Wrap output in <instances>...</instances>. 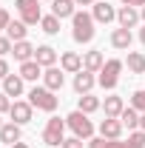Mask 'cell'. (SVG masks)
Segmentation results:
<instances>
[{
	"label": "cell",
	"mask_w": 145,
	"mask_h": 148,
	"mask_svg": "<svg viewBox=\"0 0 145 148\" xmlns=\"http://www.w3.org/2000/svg\"><path fill=\"white\" fill-rule=\"evenodd\" d=\"M94 17H91L88 12H74V17H71V37H74V43H91L94 40Z\"/></svg>",
	"instance_id": "cell-1"
},
{
	"label": "cell",
	"mask_w": 145,
	"mask_h": 148,
	"mask_svg": "<svg viewBox=\"0 0 145 148\" xmlns=\"http://www.w3.org/2000/svg\"><path fill=\"white\" fill-rule=\"evenodd\" d=\"M29 103H31L37 111L54 114V111H57V103H60V100L54 97V91H51V88H46V86H34V88L29 91Z\"/></svg>",
	"instance_id": "cell-2"
},
{
	"label": "cell",
	"mask_w": 145,
	"mask_h": 148,
	"mask_svg": "<svg viewBox=\"0 0 145 148\" xmlns=\"http://www.w3.org/2000/svg\"><path fill=\"white\" fill-rule=\"evenodd\" d=\"M66 125L74 131V137H80V140H91L94 137V123L88 120V114H83V111L77 108L71 111L68 117H66Z\"/></svg>",
	"instance_id": "cell-3"
},
{
	"label": "cell",
	"mask_w": 145,
	"mask_h": 148,
	"mask_svg": "<svg viewBox=\"0 0 145 148\" xmlns=\"http://www.w3.org/2000/svg\"><path fill=\"white\" fill-rule=\"evenodd\" d=\"M120 71H122V60H105V66L100 69V77H97V83L105 88V91H114L117 88V83H120Z\"/></svg>",
	"instance_id": "cell-4"
},
{
	"label": "cell",
	"mask_w": 145,
	"mask_h": 148,
	"mask_svg": "<svg viewBox=\"0 0 145 148\" xmlns=\"http://www.w3.org/2000/svg\"><path fill=\"white\" fill-rule=\"evenodd\" d=\"M63 140H66V120L51 117L43 128V143L46 145H63Z\"/></svg>",
	"instance_id": "cell-5"
},
{
	"label": "cell",
	"mask_w": 145,
	"mask_h": 148,
	"mask_svg": "<svg viewBox=\"0 0 145 148\" xmlns=\"http://www.w3.org/2000/svg\"><path fill=\"white\" fill-rule=\"evenodd\" d=\"M14 6H17L20 20H23L26 26H37V23L43 20V12H40V0H14Z\"/></svg>",
	"instance_id": "cell-6"
},
{
	"label": "cell",
	"mask_w": 145,
	"mask_h": 148,
	"mask_svg": "<svg viewBox=\"0 0 145 148\" xmlns=\"http://www.w3.org/2000/svg\"><path fill=\"white\" fill-rule=\"evenodd\" d=\"M9 117H12V123L26 125V123H31V117H34V106H31L29 100H14L12 108H9Z\"/></svg>",
	"instance_id": "cell-7"
},
{
	"label": "cell",
	"mask_w": 145,
	"mask_h": 148,
	"mask_svg": "<svg viewBox=\"0 0 145 148\" xmlns=\"http://www.w3.org/2000/svg\"><path fill=\"white\" fill-rule=\"evenodd\" d=\"M91 17H94V23H100V26H108V23L117 20V9L111 6L108 0H97L91 6Z\"/></svg>",
	"instance_id": "cell-8"
},
{
	"label": "cell",
	"mask_w": 145,
	"mask_h": 148,
	"mask_svg": "<svg viewBox=\"0 0 145 148\" xmlns=\"http://www.w3.org/2000/svg\"><path fill=\"white\" fill-rule=\"evenodd\" d=\"M122 120L120 117H105L103 123H100V137H105V140H122Z\"/></svg>",
	"instance_id": "cell-9"
},
{
	"label": "cell",
	"mask_w": 145,
	"mask_h": 148,
	"mask_svg": "<svg viewBox=\"0 0 145 148\" xmlns=\"http://www.w3.org/2000/svg\"><path fill=\"white\" fill-rule=\"evenodd\" d=\"M63 69H57V66H51V69H43V86L46 88H51V91H60L63 88V83H66V77H63Z\"/></svg>",
	"instance_id": "cell-10"
},
{
	"label": "cell",
	"mask_w": 145,
	"mask_h": 148,
	"mask_svg": "<svg viewBox=\"0 0 145 148\" xmlns=\"http://www.w3.org/2000/svg\"><path fill=\"white\" fill-rule=\"evenodd\" d=\"M131 43H134V34H131V29H114L111 32V46L114 49H120V51H131Z\"/></svg>",
	"instance_id": "cell-11"
},
{
	"label": "cell",
	"mask_w": 145,
	"mask_h": 148,
	"mask_svg": "<svg viewBox=\"0 0 145 148\" xmlns=\"http://www.w3.org/2000/svg\"><path fill=\"white\" fill-rule=\"evenodd\" d=\"M60 69H63L66 74L83 71V57L77 54V51H63V54H60Z\"/></svg>",
	"instance_id": "cell-12"
},
{
	"label": "cell",
	"mask_w": 145,
	"mask_h": 148,
	"mask_svg": "<svg viewBox=\"0 0 145 148\" xmlns=\"http://www.w3.org/2000/svg\"><path fill=\"white\" fill-rule=\"evenodd\" d=\"M117 20H120V26L122 29H134V26H140V9H134V6H122L120 12H117Z\"/></svg>",
	"instance_id": "cell-13"
},
{
	"label": "cell",
	"mask_w": 145,
	"mask_h": 148,
	"mask_svg": "<svg viewBox=\"0 0 145 148\" xmlns=\"http://www.w3.org/2000/svg\"><path fill=\"white\" fill-rule=\"evenodd\" d=\"M94 83H97V77H94L91 71H85V69L74 74V91H77V94H91Z\"/></svg>",
	"instance_id": "cell-14"
},
{
	"label": "cell",
	"mask_w": 145,
	"mask_h": 148,
	"mask_svg": "<svg viewBox=\"0 0 145 148\" xmlns=\"http://www.w3.org/2000/svg\"><path fill=\"white\" fill-rule=\"evenodd\" d=\"M105 66V57H103V51H85V57H83V69L91 74H100V69Z\"/></svg>",
	"instance_id": "cell-15"
},
{
	"label": "cell",
	"mask_w": 145,
	"mask_h": 148,
	"mask_svg": "<svg viewBox=\"0 0 145 148\" xmlns=\"http://www.w3.org/2000/svg\"><path fill=\"white\" fill-rule=\"evenodd\" d=\"M20 125L17 123H3V128H0V143H6V145L12 148L14 143H20Z\"/></svg>",
	"instance_id": "cell-16"
},
{
	"label": "cell",
	"mask_w": 145,
	"mask_h": 148,
	"mask_svg": "<svg viewBox=\"0 0 145 148\" xmlns=\"http://www.w3.org/2000/svg\"><path fill=\"white\" fill-rule=\"evenodd\" d=\"M77 3L74 0H51V14L54 17H60V20H66V17H74V9Z\"/></svg>",
	"instance_id": "cell-17"
},
{
	"label": "cell",
	"mask_w": 145,
	"mask_h": 148,
	"mask_svg": "<svg viewBox=\"0 0 145 148\" xmlns=\"http://www.w3.org/2000/svg\"><path fill=\"white\" fill-rule=\"evenodd\" d=\"M34 46L29 43V40H20V43H14V49H12V54H14V60L17 63H29V60H34Z\"/></svg>",
	"instance_id": "cell-18"
},
{
	"label": "cell",
	"mask_w": 145,
	"mask_h": 148,
	"mask_svg": "<svg viewBox=\"0 0 145 148\" xmlns=\"http://www.w3.org/2000/svg\"><path fill=\"white\" fill-rule=\"evenodd\" d=\"M20 77H23V80H29V83H37V80L43 77V66H40L37 60L20 63Z\"/></svg>",
	"instance_id": "cell-19"
},
{
	"label": "cell",
	"mask_w": 145,
	"mask_h": 148,
	"mask_svg": "<svg viewBox=\"0 0 145 148\" xmlns=\"http://www.w3.org/2000/svg\"><path fill=\"white\" fill-rule=\"evenodd\" d=\"M34 60L43 66V69H51L57 63V51L51 49V46H37V51H34Z\"/></svg>",
	"instance_id": "cell-20"
},
{
	"label": "cell",
	"mask_w": 145,
	"mask_h": 148,
	"mask_svg": "<svg viewBox=\"0 0 145 148\" xmlns=\"http://www.w3.org/2000/svg\"><path fill=\"white\" fill-rule=\"evenodd\" d=\"M23 83H26V80H23L20 74H9V77L3 80V91L9 94V97H20V94H23Z\"/></svg>",
	"instance_id": "cell-21"
},
{
	"label": "cell",
	"mask_w": 145,
	"mask_h": 148,
	"mask_svg": "<svg viewBox=\"0 0 145 148\" xmlns=\"http://www.w3.org/2000/svg\"><path fill=\"white\" fill-rule=\"evenodd\" d=\"M77 108L83 111V114H94V111L103 108V103H100V97H94V94H80V100H77Z\"/></svg>",
	"instance_id": "cell-22"
},
{
	"label": "cell",
	"mask_w": 145,
	"mask_h": 148,
	"mask_svg": "<svg viewBox=\"0 0 145 148\" xmlns=\"http://www.w3.org/2000/svg\"><path fill=\"white\" fill-rule=\"evenodd\" d=\"M26 34H29V26H26L23 20H12V23H9V29H6V37H9L12 43L26 40Z\"/></svg>",
	"instance_id": "cell-23"
},
{
	"label": "cell",
	"mask_w": 145,
	"mask_h": 148,
	"mask_svg": "<svg viewBox=\"0 0 145 148\" xmlns=\"http://www.w3.org/2000/svg\"><path fill=\"white\" fill-rule=\"evenodd\" d=\"M125 108V103H122V97H117V94H111L105 97V103H103V111H105V117H120Z\"/></svg>",
	"instance_id": "cell-24"
},
{
	"label": "cell",
	"mask_w": 145,
	"mask_h": 148,
	"mask_svg": "<svg viewBox=\"0 0 145 148\" xmlns=\"http://www.w3.org/2000/svg\"><path fill=\"white\" fill-rule=\"evenodd\" d=\"M120 120H122V125H125L128 131H137V128H140V111L131 108V106H128V108H122Z\"/></svg>",
	"instance_id": "cell-25"
},
{
	"label": "cell",
	"mask_w": 145,
	"mask_h": 148,
	"mask_svg": "<svg viewBox=\"0 0 145 148\" xmlns=\"http://www.w3.org/2000/svg\"><path fill=\"white\" fill-rule=\"evenodd\" d=\"M128 71L131 74H145V54L142 51H128Z\"/></svg>",
	"instance_id": "cell-26"
},
{
	"label": "cell",
	"mask_w": 145,
	"mask_h": 148,
	"mask_svg": "<svg viewBox=\"0 0 145 148\" xmlns=\"http://www.w3.org/2000/svg\"><path fill=\"white\" fill-rule=\"evenodd\" d=\"M122 148H145V131L137 128L128 134V140H122Z\"/></svg>",
	"instance_id": "cell-27"
},
{
	"label": "cell",
	"mask_w": 145,
	"mask_h": 148,
	"mask_svg": "<svg viewBox=\"0 0 145 148\" xmlns=\"http://www.w3.org/2000/svg\"><path fill=\"white\" fill-rule=\"evenodd\" d=\"M40 29H43L46 34H57V32H60V17H54V14H43Z\"/></svg>",
	"instance_id": "cell-28"
},
{
	"label": "cell",
	"mask_w": 145,
	"mask_h": 148,
	"mask_svg": "<svg viewBox=\"0 0 145 148\" xmlns=\"http://www.w3.org/2000/svg\"><path fill=\"white\" fill-rule=\"evenodd\" d=\"M131 108H137L140 114L145 111V88H140V91L131 94Z\"/></svg>",
	"instance_id": "cell-29"
},
{
	"label": "cell",
	"mask_w": 145,
	"mask_h": 148,
	"mask_svg": "<svg viewBox=\"0 0 145 148\" xmlns=\"http://www.w3.org/2000/svg\"><path fill=\"white\" fill-rule=\"evenodd\" d=\"M12 49H14V43L9 40V37L3 34L0 37V57H6V54H12Z\"/></svg>",
	"instance_id": "cell-30"
},
{
	"label": "cell",
	"mask_w": 145,
	"mask_h": 148,
	"mask_svg": "<svg viewBox=\"0 0 145 148\" xmlns=\"http://www.w3.org/2000/svg\"><path fill=\"white\" fill-rule=\"evenodd\" d=\"M60 148H85V145H83V140H80V137H66Z\"/></svg>",
	"instance_id": "cell-31"
},
{
	"label": "cell",
	"mask_w": 145,
	"mask_h": 148,
	"mask_svg": "<svg viewBox=\"0 0 145 148\" xmlns=\"http://www.w3.org/2000/svg\"><path fill=\"white\" fill-rule=\"evenodd\" d=\"M9 23H12V14L0 6V32H6V29H9Z\"/></svg>",
	"instance_id": "cell-32"
},
{
	"label": "cell",
	"mask_w": 145,
	"mask_h": 148,
	"mask_svg": "<svg viewBox=\"0 0 145 148\" xmlns=\"http://www.w3.org/2000/svg\"><path fill=\"white\" fill-rule=\"evenodd\" d=\"M9 108H12V100H9V94L0 91V114H9Z\"/></svg>",
	"instance_id": "cell-33"
},
{
	"label": "cell",
	"mask_w": 145,
	"mask_h": 148,
	"mask_svg": "<svg viewBox=\"0 0 145 148\" xmlns=\"http://www.w3.org/2000/svg\"><path fill=\"white\" fill-rule=\"evenodd\" d=\"M105 143H108L105 137H91V140H88V145H85V148H105Z\"/></svg>",
	"instance_id": "cell-34"
},
{
	"label": "cell",
	"mask_w": 145,
	"mask_h": 148,
	"mask_svg": "<svg viewBox=\"0 0 145 148\" xmlns=\"http://www.w3.org/2000/svg\"><path fill=\"white\" fill-rule=\"evenodd\" d=\"M9 63H6V60H3V57H0V80H6V77H9Z\"/></svg>",
	"instance_id": "cell-35"
},
{
	"label": "cell",
	"mask_w": 145,
	"mask_h": 148,
	"mask_svg": "<svg viewBox=\"0 0 145 148\" xmlns=\"http://www.w3.org/2000/svg\"><path fill=\"white\" fill-rule=\"evenodd\" d=\"M122 6H134V9H142L145 0H122Z\"/></svg>",
	"instance_id": "cell-36"
},
{
	"label": "cell",
	"mask_w": 145,
	"mask_h": 148,
	"mask_svg": "<svg viewBox=\"0 0 145 148\" xmlns=\"http://www.w3.org/2000/svg\"><path fill=\"white\" fill-rule=\"evenodd\" d=\"M74 3H77V6H94L97 0H74Z\"/></svg>",
	"instance_id": "cell-37"
},
{
	"label": "cell",
	"mask_w": 145,
	"mask_h": 148,
	"mask_svg": "<svg viewBox=\"0 0 145 148\" xmlns=\"http://www.w3.org/2000/svg\"><path fill=\"white\" fill-rule=\"evenodd\" d=\"M140 128L145 131V111H142V114H140Z\"/></svg>",
	"instance_id": "cell-38"
},
{
	"label": "cell",
	"mask_w": 145,
	"mask_h": 148,
	"mask_svg": "<svg viewBox=\"0 0 145 148\" xmlns=\"http://www.w3.org/2000/svg\"><path fill=\"white\" fill-rule=\"evenodd\" d=\"M140 43H142V46H145V26H142V29H140Z\"/></svg>",
	"instance_id": "cell-39"
},
{
	"label": "cell",
	"mask_w": 145,
	"mask_h": 148,
	"mask_svg": "<svg viewBox=\"0 0 145 148\" xmlns=\"http://www.w3.org/2000/svg\"><path fill=\"white\" fill-rule=\"evenodd\" d=\"M12 148H29V145H26V143H14Z\"/></svg>",
	"instance_id": "cell-40"
},
{
	"label": "cell",
	"mask_w": 145,
	"mask_h": 148,
	"mask_svg": "<svg viewBox=\"0 0 145 148\" xmlns=\"http://www.w3.org/2000/svg\"><path fill=\"white\" fill-rule=\"evenodd\" d=\"M140 17H142V23H145V6H142V9H140Z\"/></svg>",
	"instance_id": "cell-41"
},
{
	"label": "cell",
	"mask_w": 145,
	"mask_h": 148,
	"mask_svg": "<svg viewBox=\"0 0 145 148\" xmlns=\"http://www.w3.org/2000/svg\"><path fill=\"white\" fill-rule=\"evenodd\" d=\"M40 3H51V0H40Z\"/></svg>",
	"instance_id": "cell-42"
},
{
	"label": "cell",
	"mask_w": 145,
	"mask_h": 148,
	"mask_svg": "<svg viewBox=\"0 0 145 148\" xmlns=\"http://www.w3.org/2000/svg\"><path fill=\"white\" fill-rule=\"evenodd\" d=\"M0 128H3V123H0Z\"/></svg>",
	"instance_id": "cell-43"
}]
</instances>
